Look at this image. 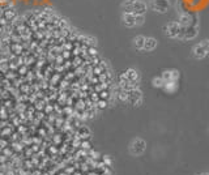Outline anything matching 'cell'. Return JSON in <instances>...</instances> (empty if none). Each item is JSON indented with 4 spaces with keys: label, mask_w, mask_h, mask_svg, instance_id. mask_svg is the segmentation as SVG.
I'll return each instance as SVG.
<instances>
[{
    "label": "cell",
    "mask_w": 209,
    "mask_h": 175,
    "mask_svg": "<svg viewBox=\"0 0 209 175\" xmlns=\"http://www.w3.org/2000/svg\"><path fill=\"white\" fill-rule=\"evenodd\" d=\"M144 149H145V142L141 141V140H136L134 142V145H132V148H131V152L134 154H140V153L144 152Z\"/></svg>",
    "instance_id": "cell-1"
},
{
    "label": "cell",
    "mask_w": 209,
    "mask_h": 175,
    "mask_svg": "<svg viewBox=\"0 0 209 175\" xmlns=\"http://www.w3.org/2000/svg\"><path fill=\"white\" fill-rule=\"evenodd\" d=\"M156 46V41L154 39H145V43H144V47L147 50H152Z\"/></svg>",
    "instance_id": "cell-2"
},
{
    "label": "cell",
    "mask_w": 209,
    "mask_h": 175,
    "mask_svg": "<svg viewBox=\"0 0 209 175\" xmlns=\"http://www.w3.org/2000/svg\"><path fill=\"white\" fill-rule=\"evenodd\" d=\"M145 43V38H143V37H139V38H136V47H143Z\"/></svg>",
    "instance_id": "cell-3"
},
{
    "label": "cell",
    "mask_w": 209,
    "mask_h": 175,
    "mask_svg": "<svg viewBox=\"0 0 209 175\" xmlns=\"http://www.w3.org/2000/svg\"><path fill=\"white\" fill-rule=\"evenodd\" d=\"M202 175H209V174H202Z\"/></svg>",
    "instance_id": "cell-4"
}]
</instances>
